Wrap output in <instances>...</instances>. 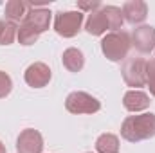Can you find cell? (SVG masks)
I'll list each match as a JSON object with an SVG mask.
<instances>
[{"instance_id": "obj_1", "label": "cell", "mask_w": 155, "mask_h": 153, "mask_svg": "<svg viewBox=\"0 0 155 153\" xmlns=\"http://www.w3.org/2000/svg\"><path fill=\"white\" fill-rule=\"evenodd\" d=\"M121 137L128 142H141L155 137V114L128 115L121 124Z\"/></svg>"}, {"instance_id": "obj_2", "label": "cell", "mask_w": 155, "mask_h": 153, "mask_svg": "<svg viewBox=\"0 0 155 153\" xmlns=\"http://www.w3.org/2000/svg\"><path fill=\"white\" fill-rule=\"evenodd\" d=\"M132 47V40L126 31H116V33H108L101 40V50L105 54L107 60L110 61H121L128 58Z\"/></svg>"}, {"instance_id": "obj_3", "label": "cell", "mask_w": 155, "mask_h": 153, "mask_svg": "<svg viewBox=\"0 0 155 153\" xmlns=\"http://www.w3.org/2000/svg\"><path fill=\"white\" fill-rule=\"evenodd\" d=\"M65 108H67V112H71L74 115H92L101 110V103L92 94L76 90V92H71L67 96Z\"/></svg>"}, {"instance_id": "obj_4", "label": "cell", "mask_w": 155, "mask_h": 153, "mask_svg": "<svg viewBox=\"0 0 155 153\" xmlns=\"http://www.w3.org/2000/svg\"><path fill=\"white\" fill-rule=\"evenodd\" d=\"M121 74L124 83L132 86V90H139V86L146 85V60L139 56L126 58L121 67Z\"/></svg>"}, {"instance_id": "obj_5", "label": "cell", "mask_w": 155, "mask_h": 153, "mask_svg": "<svg viewBox=\"0 0 155 153\" xmlns=\"http://www.w3.org/2000/svg\"><path fill=\"white\" fill-rule=\"evenodd\" d=\"M83 13L81 11H60L54 16V31L63 38H74L81 31Z\"/></svg>"}, {"instance_id": "obj_6", "label": "cell", "mask_w": 155, "mask_h": 153, "mask_svg": "<svg viewBox=\"0 0 155 153\" xmlns=\"http://www.w3.org/2000/svg\"><path fill=\"white\" fill-rule=\"evenodd\" d=\"M51 77H52V72H51L49 65L43 63V61H35V63H31V65L25 69V72H24L25 83H27L29 86H33V88H43V86H47L49 81H51Z\"/></svg>"}, {"instance_id": "obj_7", "label": "cell", "mask_w": 155, "mask_h": 153, "mask_svg": "<svg viewBox=\"0 0 155 153\" xmlns=\"http://www.w3.org/2000/svg\"><path fill=\"white\" fill-rule=\"evenodd\" d=\"M16 151L18 153H41L43 151V137L38 130L25 128L20 132L16 139Z\"/></svg>"}, {"instance_id": "obj_8", "label": "cell", "mask_w": 155, "mask_h": 153, "mask_svg": "<svg viewBox=\"0 0 155 153\" xmlns=\"http://www.w3.org/2000/svg\"><path fill=\"white\" fill-rule=\"evenodd\" d=\"M132 47H135L143 54H150L155 50V27L152 25H139L130 34Z\"/></svg>"}, {"instance_id": "obj_9", "label": "cell", "mask_w": 155, "mask_h": 153, "mask_svg": "<svg viewBox=\"0 0 155 153\" xmlns=\"http://www.w3.org/2000/svg\"><path fill=\"white\" fill-rule=\"evenodd\" d=\"M51 16H52V13H51L47 7H43V5H33V4L29 2V11H27V15H25L24 20L41 34V33H45V31L49 29V25H51Z\"/></svg>"}, {"instance_id": "obj_10", "label": "cell", "mask_w": 155, "mask_h": 153, "mask_svg": "<svg viewBox=\"0 0 155 153\" xmlns=\"http://www.w3.org/2000/svg\"><path fill=\"white\" fill-rule=\"evenodd\" d=\"M123 18L124 22L132 24V25H137V24H143L148 16V4L143 2V0H128L123 4Z\"/></svg>"}, {"instance_id": "obj_11", "label": "cell", "mask_w": 155, "mask_h": 153, "mask_svg": "<svg viewBox=\"0 0 155 153\" xmlns=\"http://www.w3.org/2000/svg\"><path fill=\"white\" fill-rule=\"evenodd\" d=\"M150 96L143 90H128L124 96H123V106L128 110V112H143L150 106Z\"/></svg>"}, {"instance_id": "obj_12", "label": "cell", "mask_w": 155, "mask_h": 153, "mask_svg": "<svg viewBox=\"0 0 155 153\" xmlns=\"http://www.w3.org/2000/svg\"><path fill=\"white\" fill-rule=\"evenodd\" d=\"M85 31L88 34H92V36H103L107 31H110L107 16L103 15L101 9H97V11H94V13L88 15L87 22H85Z\"/></svg>"}, {"instance_id": "obj_13", "label": "cell", "mask_w": 155, "mask_h": 153, "mask_svg": "<svg viewBox=\"0 0 155 153\" xmlns=\"http://www.w3.org/2000/svg\"><path fill=\"white\" fill-rule=\"evenodd\" d=\"M29 11V2H24V0H9L5 2V7H4V15L7 18V22H15V24H22L25 15Z\"/></svg>"}, {"instance_id": "obj_14", "label": "cell", "mask_w": 155, "mask_h": 153, "mask_svg": "<svg viewBox=\"0 0 155 153\" xmlns=\"http://www.w3.org/2000/svg\"><path fill=\"white\" fill-rule=\"evenodd\" d=\"M61 63H63V67H65L69 72H79V70L85 67V56H83V52H81L79 49L69 47V49L63 50Z\"/></svg>"}, {"instance_id": "obj_15", "label": "cell", "mask_w": 155, "mask_h": 153, "mask_svg": "<svg viewBox=\"0 0 155 153\" xmlns=\"http://www.w3.org/2000/svg\"><path fill=\"white\" fill-rule=\"evenodd\" d=\"M101 11H103V15L107 16L110 33H116V31H121V29H123L124 18H123V13H121L119 7H116V5H101Z\"/></svg>"}, {"instance_id": "obj_16", "label": "cell", "mask_w": 155, "mask_h": 153, "mask_svg": "<svg viewBox=\"0 0 155 153\" xmlns=\"http://www.w3.org/2000/svg\"><path fill=\"white\" fill-rule=\"evenodd\" d=\"M97 153H119V137L114 133H101L96 141Z\"/></svg>"}, {"instance_id": "obj_17", "label": "cell", "mask_w": 155, "mask_h": 153, "mask_svg": "<svg viewBox=\"0 0 155 153\" xmlns=\"http://www.w3.org/2000/svg\"><path fill=\"white\" fill-rule=\"evenodd\" d=\"M16 38L20 41V45H33V43L40 38V33L24 20V22L18 25V36H16Z\"/></svg>"}, {"instance_id": "obj_18", "label": "cell", "mask_w": 155, "mask_h": 153, "mask_svg": "<svg viewBox=\"0 0 155 153\" xmlns=\"http://www.w3.org/2000/svg\"><path fill=\"white\" fill-rule=\"evenodd\" d=\"M16 36H18V24L5 22V25L0 33V45H11Z\"/></svg>"}, {"instance_id": "obj_19", "label": "cell", "mask_w": 155, "mask_h": 153, "mask_svg": "<svg viewBox=\"0 0 155 153\" xmlns=\"http://www.w3.org/2000/svg\"><path fill=\"white\" fill-rule=\"evenodd\" d=\"M146 85L150 88V94L155 97V58L146 61Z\"/></svg>"}, {"instance_id": "obj_20", "label": "cell", "mask_w": 155, "mask_h": 153, "mask_svg": "<svg viewBox=\"0 0 155 153\" xmlns=\"http://www.w3.org/2000/svg\"><path fill=\"white\" fill-rule=\"evenodd\" d=\"M11 90H13V81H11L9 74L0 70V99L7 97L11 94Z\"/></svg>"}, {"instance_id": "obj_21", "label": "cell", "mask_w": 155, "mask_h": 153, "mask_svg": "<svg viewBox=\"0 0 155 153\" xmlns=\"http://www.w3.org/2000/svg\"><path fill=\"white\" fill-rule=\"evenodd\" d=\"M97 9H101V2L99 0H90V2H85V0H78V11H81V13H94V11H97Z\"/></svg>"}, {"instance_id": "obj_22", "label": "cell", "mask_w": 155, "mask_h": 153, "mask_svg": "<svg viewBox=\"0 0 155 153\" xmlns=\"http://www.w3.org/2000/svg\"><path fill=\"white\" fill-rule=\"evenodd\" d=\"M0 153H7V150H5V146L2 144V141H0Z\"/></svg>"}, {"instance_id": "obj_23", "label": "cell", "mask_w": 155, "mask_h": 153, "mask_svg": "<svg viewBox=\"0 0 155 153\" xmlns=\"http://www.w3.org/2000/svg\"><path fill=\"white\" fill-rule=\"evenodd\" d=\"M4 25H5V22H4V20L0 18V33H2V29H4Z\"/></svg>"}]
</instances>
